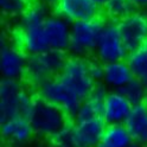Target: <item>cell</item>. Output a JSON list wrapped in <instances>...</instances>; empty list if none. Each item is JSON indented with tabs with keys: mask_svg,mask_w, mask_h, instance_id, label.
Returning <instances> with one entry per match:
<instances>
[{
	"mask_svg": "<svg viewBox=\"0 0 147 147\" xmlns=\"http://www.w3.org/2000/svg\"><path fill=\"white\" fill-rule=\"evenodd\" d=\"M34 135L50 140L69 126V116L63 110L48 101L36 96L29 115Z\"/></svg>",
	"mask_w": 147,
	"mask_h": 147,
	"instance_id": "1",
	"label": "cell"
},
{
	"mask_svg": "<svg viewBox=\"0 0 147 147\" xmlns=\"http://www.w3.org/2000/svg\"><path fill=\"white\" fill-rule=\"evenodd\" d=\"M34 98L22 81L3 78L0 82V122L14 116L29 117Z\"/></svg>",
	"mask_w": 147,
	"mask_h": 147,
	"instance_id": "2",
	"label": "cell"
},
{
	"mask_svg": "<svg viewBox=\"0 0 147 147\" xmlns=\"http://www.w3.org/2000/svg\"><path fill=\"white\" fill-rule=\"evenodd\" d=\"M68 52L49 50L39 55L27 56L25 81L37 88L48 80L58 76L68 59Z\"/></svg>",
	"mask_w": 147,
	"mask_h": 147,
	"instance_id": "3",
	"label": "cell"
},
{
	"mask_svg": "<svg viewBox=\"0 0 147 147\" xmlns=\"http://www.w3.org/2000/svg\"><path fill=\"white\" fill-rule=\"evenodd\" d=\"M105 23L106 19L102 17L71 23L70 44L68 50L70 56L89 58L91 55H94Z\"/></svg>",
	"mask_w": 147,
	"mask_h": 147,
	"instance_id": "4",
	"label": "cell"
},
{
	"mask_svg": "<svg viewBox=\"0 0 147 147\" xmlns=\"http://www.w3.org/2000/svg\"><path fill=\"white\" fill-rule=\"evenodd\" d=\"M36 96L59 107L70 119L75 117L83 102L75 91L59 78V76L48 80L37 87Z\"/></svg>",
	"mask_w": 147,
	"mask_h": 147,
	"instance_id": "5",
	"label": "cell"
},
{
	"mask_svg": "<svg viewBox=\"0 0 147 147\" xmlns=\"http://www.w3.org/2000/svg\"><path fill=\"white\" fill-rule=\"evenodd\" d=\"M58 76L75 91L82 101L89 97L96 86V82L89 72L88 58L69 56Z\"/></svg>",
	"mask_w": 147,
	"mask_h": 147,
	"instance_id": "6",
	"label": "cell"
},
{
	"mask_svg": "<svg viewBox=\"0 0 147 147\" xmlns=\"http://www.w3.org/2000/svg\"><path fill=\"white\" fill-rule=\"evenodd\" d=\"M129 52L120 34V30L116 22L106 19V23L100 33L94 56L101 63H113L126 61Z\"/></svg>",
	"mask_w": 147,
	"mask_h": 147,
	"instance_id": "7",
	"label": "cell"
},
{
	"mask_svg": "<svg viewBox=\"0 0 147 147\" xmlns=\"http://www.w3.org/2000/svg\"><path fill=\"white\" fill-rule=\"evenodd\" d=\"M27 55L6 37L0 40V74L3 78L22 81L25 78Z\"/></svg>",
	"mask_w": 147,
	"mask_h": 147,
	"instance_id": "8",
	"label": "cell"
},
{
	"mask_svg": "<svg viewBox=\"0 0 147 147\" xmlns=\"http://www.w3.org/2000/svg\"><path fill=\"white\" fill-rule=\"evenodd\" d=\"M120 34L128 52L140 49L147 42V12L136 10L117 22Z\"/></svg>",
	"mask_w": 147,
	"mask_h": 147,
	"instance_id": "9",
	"label": "cell"
},
{
	"mask_svg": "<svg viewBox=\"0 0 147 147\" xmlns=\"http://www.w3.org/2000/svg\"><path fill=\"white\" fill-rule=\"evenodd\" d=\"M53 11L55 14L61 16L69 23L101 17V7L93 0H58Z\"/></svg>",
	"mask_w": 147,
	"mask_h": 147,
	"instance_id": "10",
	"label": "cell"
},
{
	"mask_svg": "<svg viewBox=\"0 0 147 147\" xmlns=\"http://www.w3.org/2000/svg\"><path fill=\"white\" fill-rule=\"evenodd\" d=\"M133 109V105L128 101L121 91L109 90L103 100L102 119L106 125L125 123Z\"/></svg>",
	"mask_w": 147,
	"mask_h": 147,
	"instance_id": "11",
	"label": "cell"
},
{
	"mask_svg": "<svg viewBox=\"0 0 147 147\" xmlns=\"http://www.w3.org/2000/svg\"><path fill=\"white\" fill-rule=\"evenodd\" d=\"M71 23L58 14H50L44 22V31L50 50L68 52Z\"/></svg>",
	"mask_w": 147,
	"mask_h": 147,
	"instance_id": "12",
	"label": "cell"
},
{
	"mask_svg": "<svg viewBox=\"0 0 147 147\" xmlns=\"http://www.w3.org/2000/svg\"><path fill=\"white\" fill-rule=\"evenodd\" d=\"M106 126L102 117L74 121L71 129L76 147H98Z\"/></svg>",
	"mask_w": 147,
	"mask_h": 147,
	"instance_id": "13",
	"label": "cell"
},
{
	"mask_svg": "<svg viewBox=\"0 0 147 147\" xmlns=\"http://www.w3.org/2000/svg\"><path fill=\"white\" fill-rule=\"evenodd\" d=\"M13 43L19 47L27 56L39 55L50 50L44 31V24L40 26L27 27V29H18L17 40Z\"/></svg>",
	"mask_w": 147,
	"mask_h": 147,
	"instance_id": "14",
	"label": "cell"
},
{
	"mask_svg": "<svg viewBox=\"0 0 147 147\" xmlns=\"http://www.w3.org/2000/svg\"><path fill=\"white\" fill-rule=\"evenodd\" d=\"M0 133L5 140L17 145L26 144L34 135L30 120L26 116H14L0 122Z\"/></svg>",
	"mask_w": 147,
	"mask_h": 147,
	"instance_id": "15",
	"label": "cell"
},
{
	"mask_svg": "<svg viewBox=\"0 0 147 147\" xmlns=\"http://www.w3.org/2000/svg\"><path fill=\"white\" fill-rule=\"evenodd\" d=\"M135 77L127 61H119L105 64L102 83L109 90H121Z\"/></svg>",
	"mask_w": 147,
	"mask_h": 147,
	"instance_id": "16",
	"label": "cell"
},
{
	"mask_svg": "<svg viewBox=\"0 0 147 147\" xmlns=\"http://www.w3.org/2000/svg\"><path fill=\"white\" fill-rule=\"evenodd\" d=\"M109 89L102 83L98 82L96 83L93 93L82 102L77 114L72 119L74 121H81V120H90V119H97L102 117V107H103V100L108 94Z\"/></svg>",
	"mask_w": 147,
	"mask_h": 147,
	"instance_id": "17",
	"label": "cell"
},
{
	"mask_svg": "<svg viewBox=\"0 0 147 147\" xmlns=\"http://www.w3.org/2000/svg\"><path fill=\"white\" fill-rule=\"evenodd\" d=\"M125 126L135 144L147 146V105L133 106L131 114L125 121Z\"/></svg>",
	"mask_w": 147,
	"mask_h": 147,
	"instance_id": "18",
	"label": "cell"
},
{
	"mask_svg": "<svg viewBox=\"0 0 147 147\" xmlns=\"http://www.w3.org/2000/svg\"><path fill=\"white\" fill-rule=\"evenodd\" d=\"M134 140L125 123L107 125L98 147H132Z\"/></svg>",
	"mask_w": 147,
	"mask_h": 147,
	"instance_id": "19",
	"label": "cell"
},
{
	"mask_svg": "<svg viewBox=\"0 0 147 147\" xmlns=\"http://www.w3.org/2000/svg\"><path fill=\"white\" fill-rule=\"evenodd\" d=\"M50 8L44 5L42 1H34L31 3L29 8L25 11V13L19 18V24L18 29H27V27H34L40 26L47 20Z\"/></svg>",
	"mask_w": 147,
	"mask_h": 147,
	"instance_id": "20",
	"label": "cell"
},
{
	"mask_svg": "<svg viewBox=\"0 0 147 147\" xmlns=\"http://www.w3.org/2000/svg\"><path fill=\"white\" fill-rule=\"evenodd\" d=\"M126 61L129 64L134 77L147 88V42L140 49L128 55Z\"/></svg>",
	"mask_w": 147,
	"mask_h": 147,
	"instance_id": "21",
	"label": "cell"
},
{
	"mask_svg": "<svg viewBox=\"0 0 147 147\" xmlns=\"http://www.w3.org/2000/svg\"><path fill=\"white\" fill-rule=\"evenodd\" d=\"M103 13L108 20L120 22L136 11L132 0H109V3L102 7Z\"/></svg>",
	"mask_w": 147,
	"mask_h": 147,
	"instance_id": "22",
	"label": "cell"
},
{
	"mask_svg": "<svg viewBox=\"0 0 147 147\" xmlns=\"http://www.w3.org/2000/svg\"><path fill=\"white\" fill-rule=\"evenodd\" d=\"M119 91H121L123 96L129 101L133 106L145 103L146 97H147V88L136 78L131 81L127 86H125Z\"/></svg>",
	"mask_w": 147,
	"mask_h": 147,
	"instance_id": "23",
	"label": "cell"
},
{
	"mask_svg": "<svg viewBox=\"0 0 147 147\" xmlns=\"http://www.w3.org/2000/svg\"><path fill=\"white\" fill-rule=\"evenodd\" d=\"M30 5V0H0L3 14L11 18H20Z\"/></svg>",
	"mask_w": 147,
	"mask_h": 147,
	"instance_id": "24",
	"label": "cell"
},
{
	"mask_svg": "<svg viewBox=\"0 0 147 147\" xmlns=\"http://www.w3.org/2000/svg\"><path fill=\"white\" fill-rule=\"evenodd\" d=\"M49 141L51 144V147H76L72 135L71 125H69L67 128H64L62 132H59L57 135H55Z\"/></svg>",
	"mask_w": 147,
	"mask_h": 147,
	"instance_id": "25",
	"label": "cell"
},
{
	"mask_svg": "<svg viewBox=\"0 0 147 147\" xmlns=\"http://www.w3.org/2000/svg\"><path fill=\"white\" fill-rule=\"evenodd\" d=\"M88 63H89V72L93 80L98 83V82H102L103 78V72H105V64L101 63L98 59L94 58H88Z\"/></svg>",
	"mask_w": 147,
	"mask_h": 147,
	"instance_id": "26",
	"label": "cell"
},
{
	"mask_svg": "<svg viewBox=\"0 0 147 147\" xmlns=\"http://www.w3.org/2000/svg\"><path fill=\"white\" fill-rule=\"evenodd\" d=\"M132 1L135 5L136 10H141V11L147 10V0H132Z\"/></svg>",
	"mask_w": 147,
	"mask_h": 147,
	"instance_id": "27",
	"label": "cell"
},
{
	"mask_svg": "<svg viewBox=\"0 0 147 147\" xmlns=\"http://www.w3.org/2000/svg\"><path fill=\"white\" fill-rule=\"evenodd\" d=\"M40 1L44 4V5H47L50 10H55L57 6V3H58V0H40Z\"/></svg>",
	"mask_w": 147,
	"mask_h": 147,
	"instance_id": "28",
	"label": "cell"
},
{
	"mask_svg": "<svg viewBox=\"0 0 147 147\" xmlns=\"http://www.w3.org/2000/svg\"><path fill=\"white\" fill-rule=\"evenodd\" d=\"M93 1H94L98 7L102 8L103 6H106V4H108V3H109V0H93Z\"/></svg>",
	"mask_w": 147,
	"mask_h": 147,
	"instance_id": "29",
	"label": "cell"
},
{
	"mask_svg": "<svg viewBox=\"0 0 147 147\" xmlns=\"http://www.w3.org/2000/svg\"><path fill=\"white\" fill-rule=\"evenodd\" d=\"M132 147H147V146H144V145H139V144H133V146Z\"/></svg>",
	"mask_w": 147,
	"mask_h": 147,
	"instance_id": "30",
	"label": "cell"
},
{
	"mask_svg": "<svg viewBox=\"0 0 147 147\" xmlns=\"http://www.w3.org/2000/svg\"><path fill=\"white\" fill-rule=\"evenodd\" d=\"M145 103H146V105H147V97H146V101H145Z\"/></svg>",
	"mask_w": 147,
	"mask_h": 147,
	"instance_id": "31",
	"label": "cell"
}]
</instances>
